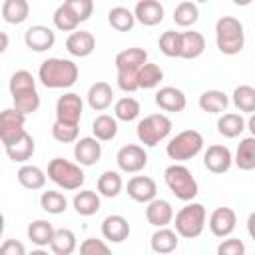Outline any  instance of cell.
<instances>
[{"mask_svg":"<svg viewBox=\"0 0 255 255\" xmlns=\"http://www.w3.org/2000/svg\"><path fill=\"white\" fill-rule=\"evenodd\" d=\"M163 6L159 0H139L133 8L135 20L143 26H157L163 20Z\"/></svg>","mask_w":255,"mask_h":255,"instance_id":"obj_20","label":"cell"},{"mask_svg":"<svg viewBox=\"0 0 255 255\" xmlns=\"http://www.w3.org/2000/svg\"><path fill=\"white\" fill-rule=\"evenodd\" d=\"M233 4H237V6H249L253 0H231Z\"/></svg>","mask_w":255,"mask_h":255,"instance_id":"obj_55","label":"cell"},{"mask_svg":"<svg viewBox=\"0 0 255 255\" xmlns=\"http://www.w3.org/2000/svg\"><path fill=\"white\" fill-rule=\"evenodd\" d=\"M137 74L139 72H131V70H118V86L120 90L131 94L135 90H139V84H137Z\"/></svg>","mask_w":255,"mask_h":255,"instance_id":"obj_49","label":"cell"},{"mask_svg":"<svg viewBox=\"0 0 255 255\" xmlns=\"http://www.w3.org/2000/svg\"><path fill=\"white\" fill-rule=\"evenodd\" d=\"M163 179H165V185L169 187V191L181 201H191L199 191V185H197L195 177L191 175V171L177 161L173 165L165 167Z\"/></svg>","mask_w":255,"mask_h":255,"instance_id":"obj_3","label":"cell"},{"mask_svg":"<svg viewBox=\"0 0 255 255\" xmlns=\"http://www.w3.org/2000/svg\"><path fill=\"white\" fill-rule=\"evenodd\" d=\"M24 124H26V114L20 112L18 108H6L0 114V139L4 147L14 143L26 133Z\"/></svg>","mask_w":255,"mask_h":255,"instance_id":"obj_8","label":"cell"},{"mask_svg":"<svg viewBox=\"0 0 255 255\" xmlns=\"http://www.w3.org/2000/svg\"><path fill=\"white\" fill-rule=\"evenodd\" d=\"M78 131H80L78 126H74V124H62L58 120L52 126V135L60 143H72V141H76L78 139Z\"/></svg>","mask_w":255,"mask_h":255,"instance_id":"obj_46","label":"cell"},{"mask_svg":"<svg viewBox=\"0 0 255 255\" xmlns=\"http://www.w3.org/2000/svg\"><path fill=\"white\" fill-rule=\"evenodd\" d=\"M0 253L2 255H24L26 247L20 241H16V239H6L2 243V247H0Z\"/></svg>","mask_w":255,"mask_h":255,"instance_id":"obj_51","label":"cell"},{"mask_svg":"<svg viewBox=\"0 0 255 255\" xmlns=\"http://www.w3.org/2000/svg\"><path fill=\"white\" fill-rule=\"evenodd\" d=\"M66 50L76 58H86L96 50V38L92 36V32L74 30L66 38Z\"/></svg>","mask_w":255,"mask_h":255,"instance_id":"obj_17","label":"cell"},{"mask_svg":"<svg viewBox=\"0 0 255 255\" xmlns=\"http://www.w3.org/2000/svg\"><path fill=\"white\" fill-rule=\"evenodd\" d=\"M4 149H6V155H8L12 161H16V163H24V161H28V159L34 155L36 143H34V137L26 131L20 139H16L14 143L6 145Z\"/></svg>","mask_w":255,"mask_h":255,"instance_id":"obj_24","label":"cell"},{"mask_svg":"<svg viewBox=\"0 0 255 255\" xmlns=\"http://www.w3.org/2000/svg\"><path fill=\"white\" fill-rule=\"evenodd\" d=\"M233 161H235V165H237L239 169H243V171L255 169V135L243 137V139L239 141Z\"/></svg>","mask_w":255,"mask_h":255,"instance_id":"obj_27","label":"cell"},{"mask_svg":"<svg viewBox=\"0 0 255 255\" xmlns=\"http://www.w3.org/2000/svg\"><path fill=\"white\" fill-rule=\"evenodd\" d=\"M195 2H209V0H195Z\"/></svg>","mask_w":255,"mask_h":255,"instance_id":"obj_56","label":"cell"},{"mask_svg":"<svg viewBox=\"0 0 255 255\" xmlns=\"http://www.w3.org/2000/svg\"><path fill=\"white\" fill-rule=\"evenodd\" d=\"M161 80H163V70H161L157 64L145 62V64L139 68V74H137V84H139V88L151 90V88L159 86Z\"/></svg>","mask_w":255,"mask_h":255,"instance_id":"obj_41","label":"cell"},{"mask_svg":"<svg viewBox=\"0 0 255 255\" xmlns=\"http://www.w3.org/2000/svg\"><path fill=\"white\" fill-rule=\"evenodd\" d=\"M122 187H124V181L118 171L108 169L98 177V193L104 197H118Z\"/></svg>","mask_w":255,"mask_h":255,"instance_id":"obj_35","label":"cell"},{"mask_svg":"<svg viewBox=\"0 0 255 255\" xmlns=\"http://www.w3.org/2000/svg\"><path fill=\"white\" fill-rule=\"evenodd\" d=\"M108 22H110V26H112L114 30H118V32H128V30H131L133 24H135V14H133L131 10L124 8V6H116V8H112V10L108 12Z\"/></svg>","mask_w":255,"mask_h":255,"instance_id":"obj_37","label":"cell"},{"mask_svg":"<svg viewBox=\"0 0 255 255\" xmlns=\"http://www.w3.org/2000/svg\"><path fill=\"white\" fill-rule=\"evenodd\" d=\"M74 209L78 215H84V217H90V215H96L100 211V195L92 189H84V191H78L74 195Z\"/></svg>","mask_w":255,"mask_h":255,"instance_id":"obj_25","label":"cell"},{"mask_svg":"<svg viewBox=\"0 0 255 255\" xmlns=\"http://www.w3.org/2000/svg\"><path fill=\"white\" fill-rule=\"evenodd\" d=\"M247 128H249L251 135H255V112L251 114V118H249V122H247Z\"/></svg>","mask_w":255,"mask_h":255,"instance_id":"obj_53","label":"cell"},{"mask_svg":"<svg viewBox=\"0 0 255 255\" xmlns=\"http://www.w3.org/2000/svg\"><path fill=\"white\" fill-rule=\"evenodd\" d=\"M145 219L153 227H167L173 221V207L165 199H151L145 207Z\"/></svg>","mask_w":255,"mask_h":255,"instance_id":"obj_19","label":"cell"},{"mask_svg":"<svg viewBox=\"0 0 255 255\" xmlns=\"http://www.w3.org/2000/svg\"><path fill=\"white\" fill-rule=\"evenodd\" d=\"M147 62V52L143 48H126L116 56V68L118 70H131L139 72V68Z\"/></svg>","mask_w":255,"mask_h":255,"instance_id":"obj_23","label":"cell"},{"mask_svg":"<svg viewBox=\"0 0 255 255\" xmlns=\"http://www.w3.org/2000/svg\"><path fill=\"white\" fill-rule=\"evenodd\" d=\"M141 108H139V102L131 96H126V98H120L114 106V116L120 120V122H133L137 116H139Z\"/></svg>","mask_w":255,"mask_h":255,"instance_id":"obj_38","label":"cell"},{"mask_svg":"<svg viewBox=\"0 0 255 255\" xmlns=\"http://www.w3.org/2000/svg\"><path fill=\"white\" fill-rule=\"evenodd\" d=\"M169 131H171V120L165 114H149L143 120H139L135 128L137 139L147 147H153L159 141H163L169 135Z\"/></svg>","mask_w":255,"mask_h":255,"instance_id":"obj_6","label":"cell"},{"mask_svg":"<svg viewBox=\"0 0 255 255\" xmlns=\"http://www.w3.org/2000/svg\"><path fill=\"white\" fill-rule=\"evenodd\" d=\"M199 18V10H197V4L191 2V0H183L175 6L173 10V22L181 28H189L197 22Z\"/></svg>","mask_w":255,"mask_h":255,"instance_id":"obj_36","label":"cell"},{"mask_svg":"<svg viewBox=\"0 0 255 255\" xmlns=\"http://www.w3.org/2000/svg\"><path fill=\"white\" fill-rule=\"evenodd\" d=\"M229 98L221 90H207L199 96V108L207 114H221L227 110Z\"/></svg>","mask_w":255,"mask_h":255,"instance_id":"obj_29","label":"cell"},{"mask_svg":"<svg viewBox=\"0 0 255 255\" xmlns=\"http://www.w3.org/2000/svg\"><path fill=\"white\" fill-rule=\"evenodd\" d=\"M74 157L80 165H96L102 157V143L98 137H80L74 145Z\"/></svg>","mask_w":255,"mask_h":255,"instance_id":"obj_13","label":"cell"},{"mask_svg":"<svg viewBox=\"0 0 255 255\" xmlns=\"http://www.w3.org/2000/svg\"><path fill=\"white\" fill-rule=\"evenodd\" d=\"M28 14H30L28 0H4V4H2V18L8 24H22V22H26Z\"/></svg>","mask_w":255,"mask_h":255,"instance_id":"obj_30","label":"cell"},{"mask_svg":"<svg viewBox=\"0 0 255 255\" xmlns=\"http://www.w3.org/2000/svg\"><path fill=\"white\" fill-rule=\"evenodd\" d=\"M80 253L82 255H106V253H110V245L102 239L90 237L80 243Z\"/></svg>","mask_w":255,"mask_h":255,"instance_id":"obj_48","label":"cell"},{"mask_svg":"<svg viewBox=\"0 0 255 255\" xmlns=\"http://www.w3.org/2000/svg\"><path fill=\"white\" fill-rule=\"evenodd\" d=\"M78 76H80L78 66L66 58H48L40 64L38 70V80L50 90L70 88L76 84Z\"/></svg>","mask_w":255,"mask_h":255,"instance_id":"obj_1","label":"cell"},{"mask_svg":"<svg viewBox=\"0 0 255 255\" xmlns=\"http://www.w3.org/2000/svg\"><path fill=\"white\" fill-rule=\"evenodd\" d=\"M34 88H36V80L28 70H18L12 74V78H10V94L12 96L26 92V90H34Z\"/></svg>","mask_w":255,"mask_h":255,"instance_id":"obj_45","label":"cell"},{"mask_svg":"<svg viewBox=\"0 0 255 255\" xmlns=\"http://www.w3.org/2000/svg\"><path fill=\"white\" fill-rule=\"evenodd\" d=\"M82 110H84L82 98L74 92H68V94L60 96L58 102H56V120L62 122V124L78 126L80 118H82Z\"/></svg>","mask_w":255,"mask_h":255,"instance_id":"obj_10","label":"cell"},{"mask_svg":"<svg viewBox=\"0 0 255 255\" xmlns=\"http://www.w3.org/2000/svg\"><path fill=\"white\" fill-rule=\"evenodd\" d=\"M247 233H249L251 239L255 241V211L249 213V217H247Z\"/></svg>","mask_w":255,"mask_h":255,"instance_id":"obj_52","label":"cell"},{"mask_svg":"<svg viewBox=\"0 0 255 255\" xmlns=\"http://www.w3.org/2000/svg\"><path fill=\"white\" fill-rule=\"evenodd\" d=\"M128 195L137 203H149L157 195V185L147 175H133L128 181Z\"/></svg>","mask_w":255,"mask_h":255,"instance_id":"obj_14","label":"cell"},{"mask_svg":"<svg viewBox=\"0 0 255 255\" xmlns=\"http://www.w3.org/2000/svg\"><path fill=\"white\" fill-rule=\"evenodd\" d=\"M54 26L58 28V30H62V32H74L76 28H78V24H80V18L62 2L58 8H56V12H54Z\"/></svg>","mask_w":255,"mask_h":255,"instance_id":"obj_42","label":"cell"},{"mask_svg":"<svg viewBox=\"0 0 255 255\" xmlns=\"http://www.w3.org/2000/svg\"><path fill=\"white\" fill-rule=\"evenodd\" d=\"M205 207L201 203H187L175 213V231L183 239H195L203 233L205 229Z\"/></svg>","mask_w":255,"mask_h":255,"instance_id":"obj_4","label":"cell"},{"mask_svg":"<svg viewBox=\"0 0 255 255\" xmlns=\"http://www.w3.org/2000/svg\"><path fill=\"white\" fill-rule=\"evenodd\" d=\"M177 243H179L177 241V231L167 229V227H157V231L151 235V241H149L151 251L161 253V255L175 251L177 249Z\"/></svg>","mask_w":255,"mask_h":255,"instance_id":"obj_26","label":"cell"},{"mask_svg":"<svg viewBox=\"0 0 255 255\" xmlns=\"http://www.w3.org/2000/svg\"><path fill=\"white\" fill-rule=\"evenodd\" d=\"M155 104L163 110V112H183L185 106H187V100H185V94L179 90V88H173V86H163L155 92Z\"/></svg>","mask_w":255,"mask_h":255,"instance_id":"obj_16","label":"cell"},{"mask_svg":"<svg viewBox=\"0 0 255 255\" xmlns=\"http://www.w3.org/2000/svg\"><path fill=\"white\" fill-rule=\"evenodd\" d=\"M201 149H203V135L197 129H183L175 137L169 139L165 153L169 155V159L187 161V159L195 157Z\"/></svg>","mask_w":255,"mask_h":255,"instance_id":"obj_7","label":"cell"},{"mask_svg":"<svg viewBox=\"0 0 255 255\" xmlns=\"http://www.w3.org/2000/svg\"><path fill=\"white\" fill-rule=\"evenodd\" d=\"M116 163L126 173H137L147 165V153L141 145L128 143V145L120 147V151L116 155Z\"/></svg>","mask_w":255,"mask_h":255,"instance_id":"obj_9","label":"cell"},{"mask_svg":"<svg viewBox=\"0 0 255 255\" xmlns=\"http://www.w3.org/2000/svg\"><path fill=\"white\" fill-rule=\"evenodd\" d=\"M102 235L110 243H122L129 237V223L124 215H108L102 221Z\"/></svg>","mask_w":255,"mask_h":255,"instance_id":"obj_18","label":"cell"},{"mask_svg":"<svg viewBox=\"0 0 255 255\" xmlns=\"http://www.w3.org/2000/svg\"><path fill=\"white\" fill-rule=\"evenodd\" d=\"M159 50L167 58H179L181 56V32L167 30L159 36Z\"/></svg>","mask_w":255,"mask_h":255,"instance_id":"obj_43","label":"cell"},{"mask_svg":"<svg viewBox=\"0 0 255 255\" xmlns=\"http://www.w3.org/2000/svg\"><path fill=\"white\" fill-rule=\"evenodd\" d=\"M64 4L80 18V22H86L94 12V0H64Z\"/></svg>","mask_w":255,"mask_h":255,"instance_id":"obj_47","label":"cell"},{"mask_svg":"<svg viewBox=\"0 0 255 255\" xmlns=\"http://www.w3.org/2000/svg\"><path fill=\"white\" fill-rule=\"evenodd\" d=\"M54 233H56L54 225L46 219H36L28 225V239L38 247H48L52 243Z\"/></svg>","mask_w":255,"mask_h":255,"instance_id":"obj_28","label":"cell"},{"mask_svg":"<svg viewBox=\"0 0 255 255\" xmlns=\"http://www.w3.org/2000/svg\"><path fill=\"white\" fill-rule=\"evenodd\" d=\"M40 207L46 211V213H52V215H60L68 209V201L64 197V193L60 191H54V189H48L40 195Z\"/></svg>","mask_w":255,"mask_h":255,"instance_id":"obj_39","label":"cell"},{"mask_svg":"<svg viewBox=\"0 0 255 255\" xmlns=\"http://www.w3.org/2000/svg\"><path fill=\"white\" fill-rule=\"evenodd\" d=\"M215 44L217 50L225 56H235L245 46L243 24L233 16H221L215 22Z\"/></svg>","mask_w":255,"mask_h":255,"instance_id":"obj_2","label":"cell"},{"mask_svg":"<svg viewBox=\"0 0 255 255\" xmlns=\"http://www.w3.org/2000/svg\"><path fill=\"white\" fill-rule=\"evenodd\" d=\"M92 131H94V137H98L100 141L114 139L118 135V118H112L108 114H100L92 124Z\"/></svg>","mask_w":255,"mask_h":255,"instance_id":"obj_32","label":"cell"},{"mask_svg":"<svg viewBox=\"0 0 255 255\" xmlns=\"http://www.w3.org/2000/svg\"><path fill=\"white\" fill-rule=\"evenodd\" d=\"M233 104L239 112H247L253 114L255 112V88L241 84L233 90Z\"/></svg>","mask_w":255,"mask_h":255,"instance_id":"obj_40","label":"cell"},{"mask_svg":"<svg viewBox=\"0 0 255 255\" xmlns=\"http://www.w3.org/2000/svg\"><path fill=\"white\" fill-rule=\"evenodd\" d=\"M243 129H245V120L241 118V114H223L217 120V131L223 137L233 139V137L241 135Z\"/></svg>","mask_w":255,"mask_h":255,"instance_id":"obj_34","label":"cell"},{"mask_svg":"<svg viewBox=\"0 0 255 255\" xmlns=\"http://www.w3.org/2000/svg\"><path fill=\"white\" fill-rule=\"evenodd\" d=\"M48 177L62 189H68V191H74V189H80L84 185V171L80 167V163H72L64 157H54L50 163H48Z\"/></svg>","mask_w":255,"mask_h":255,"instance_id":"obj_5","label":"cell"},{"mask_svg":"<svg viewBox=\"0 0 255 255\" xmlns=\"http://www.w3.org/2000/svg\"><path fill=\"white\" fill-rule=\"evenodd\" d=\"M205 50V38L201 32L195 30H187L181 32V56L183 60H195L203 54Z\"/></svg>","mask_w":255,"mask_h":255,"instance_id":"obj_22","label":"cell"},{"mask_svg":"<svg viewBox=\"0 0 255 255\" xmlns=\"http://www.w3.org/2000/svg\"><path fill=\"white\" fill-rule=\"evenodd\" d=\"M12 100H14V108H18L20 112H24L26 116L28 114H34L40 108V94L36 92V88L34 90L20 92V94H14Z\"/></svg>","mask_w":255,"mask_h":255,"instance_id":"obj_44","label":"cell"},{"mask_svg":"<svg viewBox=\"0 0 255 255\" xmlns=\"http://www.w3.org/2000/svg\"><path fill=\"white\" fill-rule=\"evenodd\" d=\"M114 102V90L108 82H96L88 90V104L96 112H104Z\"/></svg>","mask_w":255,"mask_h":255,"instance_id":"obj_21","label":"cell"},{"mask_svg":"<svg viewBox=\"0 0 255 255\" xmlns=\"http://www.w3.org/2000/svg\"><path fill=\"white\" fill-rule=\"evenodd\" d=\"M6 48H8V36H6V32H2V48H0V50L4 52Z\"/></svg>","mask_w":255,"mask_h":255,"instance_id":"obj_54","label":"cell"},{"mask_svg":"<svg viewBox=\"0 0 255 255\" xmlns=\"http://www.w3.org/2000/svg\"><path fill=\"white\" fill-rule=\"evenodd\" d=\"M237 225V215L231 207H217L209 217V229L215 237H227Z\"/></svg>","mask_w":255,"mask_h":255,"instance_id":"obj_15","label":"cell"},{"mask_svg":"<svg viewBox=\"0 0 255 255\" xmlns=\"http://www.w3.org/2000/svg\"><path fill=\"white\" fill-rule=\"evenodd\" d=\"M24 44L34 52H46L56 44V32L42 24L30 26L24 32Z\"/></svg>","mask_w":255,"mask_h":255,"instance_id":"obj_12","label":"cell"},{"mask_svg":"<svg viewBox=\"0 0 255 255\" xmlns=\"http://www.w3.org/2000/svg\"><path fill=\"white\" fill-rule=\"evenodd\" d=\"M78 247V241H76V235L74 231L62 227V229H56L54 237H52V243H50V249L56 253V255H70L74 253Z\"/></svg>","mask_w":255,"mask_h":255,"instance_id":"obj_33","label":"cell"},{"mask_svg":"<svg viewBox=\"0 0 255 255\" xmlns=\"http://www.w3.org/2000/svg\"><path fill=\"white\" fill-rule=\"evenodd\" d=\"M16 177H18V181H20L22 187L32 189V191L42 189V187L46 185V173H44L38 165H22V167L18 169Z\"/></svg>","mask_w":255,"mask_h":255,"instance_id":"obj_31","label":"cell"},{"mask_svg":"<svg viewBox=\"0 0 255 255\" xmlns=\"http://www.w3.org/2000/svg\"><path fill=\"white\" fill-rule=\"evenodd\" d=\"M245 243L241 239H225L217 247V255H243Z\"/></svg>","mask_w":255,"mask_h":255,"instance_id":"obj_50","label":"cell"},{"mask_svg":"<svg viewBox=\"0 0 255 255\" xmlns=\"http://www.w3.org/2000/svg\"><path fill=\"white\" fill-rule=\"evenodd\" d=\"M233 163V155L229 151L227 145H221V143H213L207 147L205 155H203V165L207 167V171L211 173H225Z\"/></svg>","mask_w":255,"mask_h":255,"instance_id":"obj_11","label":"cell"}]
</instances>
